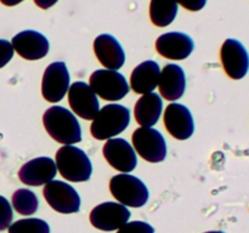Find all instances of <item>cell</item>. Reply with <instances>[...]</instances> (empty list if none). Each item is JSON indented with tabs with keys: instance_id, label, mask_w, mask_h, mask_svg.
Masks as SVG:
<instances>
[{
	"instance_id": "5",
	"label": "cell",
	"mask_w": 249,
	"mask_h": 233,
	"mask_svg": "<svg viewBox=\"0 0 249 233\" xmlns=\"http://www.w3.org/2000/svg\"><path fill=\"white\" fill-rule=\"evenodd\" d=\"M89 85L96 96L106 101H119L130 90L125 77L112 69H97L90 75Z\"/></svg>"
},
{
	"instance_id": "8",
	"label": "cell",
	"mask_w": 249,
	"mask_h": 233,
	"mask_svg": "<svg viewBox=\"0 0 249 233\" xmlns=\"http://www.w3.org/2000/svg\"><path fill=\"white\" fill-rule=\"evenodd\" d=\"M70 73L65 62H53L44 70L41 94L48 102L56 103L66 96L70 89Z\"/></svg>"
},
{
	"instance_id": "21",
	"label": "cell",
	"mask_w": 249,
	"mask_h": 233,
	"mask_svg": "<svg viewBox=\"0 0 249 233\" xmlns=\"http://www.w3.org/2000/svg\"><path fill=\"white\" fill-rule=\"evenodd\" d=\"M179 4L177 0H151L150 17L157 27H167L175 19Z\"/></svg>"
},
{
	"instance_id": "16",
	"label": "cell",
	"mask_w": 249,
	"mask_h": 233,
	"mask_svg": "<svg viewBox=\"0 0 249 233\" xmlns=\"http://www.w3.org/2000/svg\"><path fill=\"white\" fill-rule=\"evenodd\" d=\"M57 172L55 160L49 157H39L27 162L19 169L18 177L24 184L41 186L53 181Z\"/></svg>"
},
{
	"instance_id": "28",
	"label": "cell",
	"mask_w": 249,
	"mask_h": 233,
	"mask_svg": "<svg viewBox=\"0 0 249 233\" xmlns=\"http://www.w3.org/2000/svg\"><path fill=\"white\" fill-rule=\"evenodd\" d=\"M57 1L58 0H34V2H36V4L38 5L40 9H44V10L53 6V5H55Z\"/></svg>"
},
{
	"instance_id": "14",
	"label": "cell",
	"mask_w": 249,
	"mask_h": 233,
	"mask_svg": "<svg viewBox=\"0 0 249 233\" xmlns=\"http://www.w3.org/2000/svg\"><path fill=\"white\" fill-rule=\"evenodd\" d=\"M11 45L22 58L28 61L40 60L49 52V40L36 31H23L12 38Z\"/></svg>"
},
{
	"instance_id": "7",
	"label": "cell",
	"mask_w": 249,
	"mask_h": 233,
	"mask_svg": "<svg viewBox=\"0 0 249 233\" xmlns=\"http://www.w3.org/2000/svg\"><path fill=\"white\" fill-rule=\"evenodd\" d=\"M44 198L55 211L74 214L80 209V197L71 184L60 180H53L44 187Z\"/></svg>"
},
{
	"instance_id": "26",
	"label": "cell",
	"mask_w": 249,
	"mask_h": 233,
	"mask_svg": "<svg viewBox=\"0 0 249 233\" xmlns=\"http://www.w3.org/2000/svg\"><path fill=\"white\" fill-rule=\"evenodd\" d=\"M14 48L11 43L5 39H0V68L6 66L14 57Z\"/></svg>"
},
{
	"instance_id": "4",
	"label": "cell",
	"mask_w": 249,
	"mask_h": 233,
	"mask_svg": "<svg viewBox=\"0 0 249 233\" xmlns=\"http://www.w3.org/2000/svg\"><path fill=\"white\" fill-rule=\"evenodd\" d=\"M112 196L124 206L141 208L148 200V189L139 177L129 174L114 175L109 181Z\"/></svg>"
},
{
	"instance_id": "22",
	"label": "cell",
	"mask_w": 249,
	"mask_h": 233,
	"mask_svg": "<svg viewBox=\"0 0 249 233\" xmlns=\"http://www.w3.org/2000/svg\"><path fill=\"white\" fill-rule=\"evenodd\" d=\"M12 205L21 215H32L38 210V198L36 193L29 189H17L12 196Z\"/></svg>"
},
{
	"instance_id": "3",
	"label": "cell",
	"mask_w": 249,
	"mask_h": 233,
	"mask_svg": "<svg viewBox=\"0 0 249 233\" xmlns=\"http://www.w3.org/2000/svg\"><path fill=\"white\" fill-rule=\"evenodd\" d=\"M56 166L61 176L71 182L88 181L92 174L89 157L75 146H63L56 152Z\"/></svg>"
},
{
	"instance_id": "20",
	"label": "cell",
	"mask_w": 249,
	"mask_h": 233,
	"mask_svg": "<svg viewBox=\"0 0 249 233\" xmlns=\"http://www.w3.org/2000/svg\"><path fill=\"white\" fill-rule=\"evenodd\" d=\"M162 97L156 92L145 94L138 100L134 108L135 119L143 128H151L156 125L162 114Z\"/></svg>"
},
{
	"instance_id": "19",
	"label": "cell",
	"mask_w": 249,
	"mask_h": 233,
	"mask_svg": "<svg viewBox=\"0 0 249 233\" xmlns=\"http://www.w3.org/2000/svg\"><path fill=\"white\" fill-rule=\"evenodd\" d=\"M160 77V67L155 61H145L134 68L129 86L134 92L140 95L150 94L158 86Z\"/></svg>"
},
{
	"instance_id": "13",
	"label": "cell",
	"mask_w": 249,
	"mask_h": 233,
	"mask_svg": "<svg viewBox=\"0 0 249 233\" xmlns=\"http://www.w3.org/2000/svg\"><path fill=\"white\" fill-rule=\"evenodd\" d=\"M164 125L168 133L177 140L184 141L194 135L195 121L192 113L186 106L178 102L168 104L165 108Z\"/></svg>"
},
{
	"instance_id": "10",
	"label": "cell",
	"mask_w": 249,
	"mask_h": 233,
	"mask_svg": "<svg viewBox=\"0 0 249 233\" xmlns=\"http://www.w3.org/2000/svg\"><path fill=\"white\" fill-rule=\"evenodd\" d=\"M130 211L121 203L106 201L95 206L90 213V222L101 231H118L130 218Z\"/></svg>"
},
{
	"instance_id": "23",
	"label": "cell",
	"mask_w": 249,
	"mask_h": 233,
	"mask_svg": "<svg viewBox=\"0 0 249 233\" xmlns=\"http://www.w3.org/2000/svg\"><path fill=\"white\" fill-rule=\"evenodd\" d=\"M9 233H50V227L41 218H22L10 225Z\"/></svg>"
},
{
	"instance_id": "30",
	"label": "cell",
	"mask_w": 249,
	"mask_h": 233,
	"mask_svg": "<svg viewBox=\"0 0 249 233\" xmlns=\"http://www.w3.org/2000/svg\"><path fill=\"white\" fill-rule=\"evenodd\" d=\"M204 233H225L223 231H209V232H204Z\"/></svg>"
},
{
	"instance_id": "9",
	"label": "cell",
	"mask_w": 249,
	"mask_h": 233,
	"mask_svg": "<svg viewBox=\"0 0 249 233\" xmlns=\"http://www.w3.org/2000/svg\"><path fill=\"white\" fill-rule=\"evenodd\" d=\"M220 58L226 74L231 79L240 80L249 70V53L240 40L229 38L224 41L220 50Z\"/></svg>"
},
{
	"instance_id": "11",
	"label": "cell",
	"mask_w": 249,
	"mask_h": 233,
	"mask_svg": "<svg viewBox=\"0 0 249 233\" xmlns=\"http://www.w3.org/2000/svg\"><path fill=\"white\" fill-rule=\"evenodd\" d=\"M68 102L72 111L85 120H92L100 111L99 99L90 85L75 82L68 89Z\"/></svg>"
},
{
	"instance_id": "29",
	"label": "cell",
	"mask_w": 249,
	"mask_h": 233,
	"mask_svg": "<svg viewBox=\"0 0 249 233\" xmlns=\"http://www.w3.org/2000/svg\"><path fill=\"white\" fill-rule=\"evenodd\" d=\"M0 1L4 5H6V6H15V5L19 4V2H22L23 0H0Z\"/></svg>"
},
{
	"instance_id": "1",
	"label": "cell",
	"mask_w": 249,
	"mask_h": 233,
	"mask_svg": "<svg viewBox=\"0 0 249 233\" xmlns=\"http://www.w3.org/2000/svg\"><path fill=\"white\" fill-rule=\"evenodd\" d=\"M44 128L58 143L71 146L82 141V129L74 114L61 106H53L43 116Z\"/></svg>"
},
{
	"instance_id": "15",
	"label": "cell",
	"mask_w": 249,
	"mask_h": 233,
	"mask_svg": "<svg viewBox=\"0 0 249 233\" xmlns=\"http://www.w3.org/2000/svg\"><path fill=\"white\" fill-rule=\"evenodd\" d=\"M156 49L163 57L180 61L191 55L195 49V43L187 34L181 32H169L158 36Z\"/></svg>"
},
{
	"instance_id": "24",
	"label": "cell",
	"mask_w": 249,
	"mask_h": 233,
	"mask_svg": "<svg viewBox=\"0 0 249 233\" xmlns=\"http://www.w3.org/2000/svg\"><path fill=\"white\" fill-rule=\"evenodd\" d=\"M12 208L5 197L0 196V231H4L10 227L12 223Z\"/></svg>"
},
{
	"instance_id": "12",
	"label": "cell",
	"mask_w": 249,
	"mask_h": 233,
	"mask_svg": "<svg viewBox=\"0 0 249 233\" xmlns=\"http://www.w3.org/2000/svg\"><path fill=\"white\" fill-rule=\"evenodd\" d=\"M102 153L108 164L123 174L133 171L138 165V157L134 147L124 138L107 140Z\"/></svg>"
},
{
	"instance_id": "17",
	"label": "cell",
	"mask_w": 249,
	"mask_h": 233,
	"mask_svg": "<svg viewBox=\"0 0 249 233\" xmlns=\"http://www.w3.org/2000/svg\"><path fill=\"white\" fill-rule=\"evenodd\" d=\"M97 60L107 69L117 70L125 62V52L121 43L111 34H100L94 41Z\"/></svg>"
},
{
	"instance_id": "25",
	"label": "cell",
	"mask_w": 249,
	"mask_h": 233,
	"mask_svg": "<svg viewBox=\"0 0 249 233\" xmlns=\"http://www.w3.org/2000/svg\"><path fill=\"white\" fill-rule=\"evenodd\" d=\"M117 233H155V228L143 221H131L122 226Z\"/></svg>"
},
{
	"instance_id": "2",
	"label": "cell",
	"mask_w": 249,
	"mask_h": 233,
	"mask_svg": "<svg viewBox=\"0 0 249 233\" xmlns=\"http://www.w3.org/2000/svg\"><path fill=\"white\" fill-rule=\"evenodd\" d=\"M130 123V111L118 103L102 107L92 119L90 131L96 140H109L119 135Z\"/></svg>"
},
{
	"instance_id": "27",
	"label": "cell",
	"mask_w": 249,
	"mask_h": 233,
	"mask_svg": "<svg viewBox=\"0 0 249 233\" xmlns=\"http://www.w3.org/2000/svg\"><path fill=\"white\" fill-rule=\"evenodd\" d=\"M177 2L189 11H199L206 6L207 0H177Z\"/></svg>"
},
{
	"instance_id": "18",
	"label": "cell",
	"mask_w": 249,
	"mask_h": 233,
	"mask_svg": "<svg viewBox=\"0 0 249 233\" xmlns=\"http://www.w3.org/2000/svg\"><path fill=\"white\" fill-rule=\"evenodd\" d=\"M160 92L168 101H177L184 95L186 89V78L185 72L179 65L169 63L165 65L160 70V82H158Z\"/></svg>"
},
{
	"instance_id": "6",
	"label": "cell",
	"mask_w": 249,
	"mask_h": 233,
	"mask_svg": "<svg viewBox=\"0 0 249 233\" xmlns=\"http://www.w3.org/2000/svg\"><path fill=\"white\" fill-rule=\"evenodd\" d=\"M131 138L138 154L146 162L160 163L167 157V143L162 133L156 129L141 126L134 131Z\"/></svg>"
}]
</instances>
